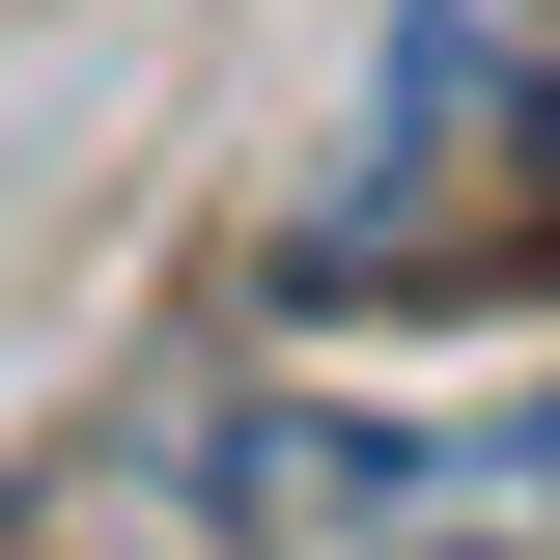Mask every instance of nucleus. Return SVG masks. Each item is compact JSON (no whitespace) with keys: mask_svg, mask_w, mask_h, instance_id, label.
I'll return each instance as SVG.
<instances>
[{"mask_svg":"<svg viewBox=\"0 0 560 560\" xmlns=\"http://www.w3.org/2000/svg\"><path fill=\"white\" fill-rule=\"evenodd\" d=\"M308 308H533L560 280V0H393L364 168L280 224Z\"/></svg>","mask_w":560,"mask_h":560,"instance_id":"f257e3e1","label":"nucleus"}]
</instances>
